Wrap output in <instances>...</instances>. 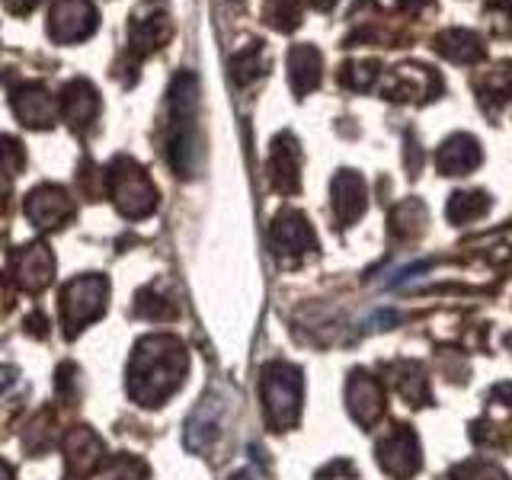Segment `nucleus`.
I'll list each match as a JSON object with an SVG mask.
<instances>
[{
	"label": "nucleus",
	"mask_w": 512,
	"mask_h": 480,
	"mask_svg": "<svg viewBox=\"0 0 512 480\" xmlns=\"http://www.w3.org/2000/svg\"><path fill=\"white\" fill-rule=\"evenodd\" d=\"M480 164V144L471 135H455L442 144L439 151V170L445 176H464Z\"/></svg>",
	"instance_id": "19"
},
{
	"label": "nucleus",
	"mask_w": 512,
	"mask_h": 480,
	"mask_svg": "<svg viewBox=\"0 0 512 480\" xmlns=\"http://www.w3.org/2000/svg\"><path fill=\"white\" fill-rule=\"evenodd\" d=\"M269 183L279 192L298 189V144L292 135H279L269 154Z\"/></svg>",
	"instance_id": "17"
},
{
	"label": "nucleus",
	"mask_w": 512,
	"mask_h": 480,
	"mask_svg": "<svg viewBox=\"0 0 512 480\" xmlns=\"http://www.w3.org/2000/svg\"><path fill=\"white\" fill-rule=\"evenodd\" d=\"M186 368V346L176 336H144L128 365V394L144 407H160L183 384Z\"/></svg>",
	"instance_id": "1"
},
{
	"label": "nucleus",
	"mask_w": 512,
	"mask_h": 480,
	"mask_svg": "<svg viewBox=\"0 0 512 480\" xmlns=\"http://www.w3.org/2000/svg\"><path fill=\"white\" fill-rule=\"evenodd\" d=\"M170 16L164 10V0H141L138 10L132 13V26H128V39H132V52L151 55L154 48H160L170 39Z\"/></svg>",
	"instance_id": "7"
},
{
	"label": "nucleus",
	"mask_w": 512,
	"mask_h": 480,
	"mask_svg": "<svg viewBox=\"0 0 512 480\" xmlns=\"http://www.w3.org/2000/svg\"><path fill=\"white\" fill-rule=\"evenodd\" d=\"M272 247L279 256H304L317 250V237L311 231V224L298 212H285L272 224Z\"/></svg>",
	"instance_id": "13"
},
{
	"label": "nucleus",
	"mask_w": 512,
	"mask_h": 480,
	"mask_svg": "<svg viewBox=\"0 0 512 480\" xmlns=\"http://www.w3.org/2000/svg\"><path fill=\"white\" fill-rule=\"evenodd\" d=\"M333 212L340 224H352L365 212V183L359 173L343 170L333 180Z\"/></svg>",
	"instance_id": "18"
},
{
	"label": "nucleus",
	"mask_w": 512,
	"mask_h": 480,
	"mask_svg": "<svg viewBox=\"0 0 512 480\" xmlns=\"http://www.w3.org/2000/svg\"><path fill=\"white\" fill-rule=\"evenodd\" d=\"M0 480H13V471H10V464L0 461Z\"/></svg>",
	"instance_id": "34"
},
{
	"label": "nucleus",
	"mask_w": 512,
	"mask_h": 480,
	"mask_svg": "<svg viewBox=\"0 0 512 480\" xmlns=\"http://www.w3.org/2000/svg\"><path fill=\"white\" fill-rule=\"evenodd\" d=\"M231 480H253V477H250V474H247V471H240V474H234V477H231Z\"/></svg>",
	"instance_id": "35"
},
{
	"label": "nucleus",
	"mask_w": 512,
	"mask_h": 480,
	"mask_svg": "<svg viewBox=\"0 0 512 480\" xmlns=\"http://www.w3.org/2000/svg\"><path fill=\"white\" fill-rule=\"evenodd\" d=\"M135 314L138 317H148V320H173L176 314V304L167 301L164 295H160V288H141L138 298H135Z\"/></svg>",
	"instance_id": "22"
},
{
	"label": "nucleus",
	"mask_w": 512,
	"mask_h": 480,
	"mask_svg": "<svg viewBox=\"0 0 512 480\" xmlns=\"http://www.w3.org/2000/svg\"><path fill=\"white\" fill-rule=\"evenodd\" d=\"M260 74H263V55H260V45L253 42L234 58V80L237 84H250V80H256Z\"/></svg>",
	"instance_id": "25"
},
{
	"label": "nucleus",
	"mask_w": 512,
	"mask_h": 480,
	"mask_svg": "<svg viewBox=\"0 0 512 480\" xmlns=\"http://www.w3.org/2000/svg\"><path fill=\"white\" fill-rule=\"evenodd\" d=\"M26 215L36 224L39 231H55L64 221L74 218V202L68 199V192L58 186H36L26 196Z\"/></svg>",
	"instance_id": "9"
},
{
	"label": "nucleus",
	"mask_w": 512,
	"mask_h": 480,
	"mask_svg": "<svg viewBox=\"0 0 512 480\" xmlns=\"http://www.w3.org/2000/svg\"><path fill=\"white\" fill-rule=\"evenodd\" d=\"M317 480H359V474L349 461H333L330 468H324L317 474Z\"/></svg>",
	"instance_id": "30"
},
{
	"label": "nucleus",
	"mask_w": 512,
	"mask_h": 480,
	"mask_svg": "<svg viewBox=\"0 0 512 480\" xmlns=\"http://www.w3.org/2000/svg\"><path fill=\"white\" fill-rule=\"evenodd\" d=\"M496 400H506V407H512V384H503V388H496Z\"/></svg>",
	"instance_id": "33"
},
{
	"label": "nucleus",
	"mask_w": 512,
	"mask_h": 480,
	"mask_svg": "<svg viewBox=\"0 0 512 480\" xmlns=\"http://www.w3.org/2000/svg\"><path fill=\"white\" fill-rule=\"evenodd\" d=\"M263 404H266V423L285 432L298 423L301 416V372L295 365L272 362L263 368Z\"/></svg>",
	"instance_id": "4"
},
{
	"label": "nucleus",
	"mask_w": 512,
	"mask_h": 480,
	"mask_svg": "<svg viewBox=\"0 0 512 480\" xmlns=\"http://www.w3.org/2000/svg\"><path fill=\"white\" fill-rule=\"evenodd\" d=\"M42 4V0H4V10L13 16H26Z\"/></svg>",
	"instance_id": "31"
},
{
	"label": "nucleus",
	"mask_w": 512,
	"mask_h": 480,
	"mask_svg": "<svg viewBox=\"0 0 512 480\" xmlns=\"http://www.w3.org/2000/svg\"><path fill=\"white\" fill-rule=\"evenodd\" d=\"M378 464L400 480L420 471V442H416L410 426H394L388 436L378 439Z\"/></svg>",
	"instance_id": "8"
},
{
	"label": "nucleus",
	"mask_w": 512,
	"mask_h": 480,
	"mask_svg": "<svg viewBox=\"0 0 512 480\" xmlns=\"http://www.w3.org/2000/svg\"><path fill=\"white\" fill-rule=\"evenodd\" d=\"M58 109L71 128H87L96 116H100V93L93 90L90 80L77 77L71 84H64V90L58 96Z\"/></svg>",
	"instance_id": "11"
},
{
	"label": "nucleus",
	"mask_w": 512,
	"mask_h": 480,
	"mask_svg": "<svg viewBox=\"0 0 512 480\" xmlns=\"http://www.w3.org/2000/svg\"><path fill=\"white\" fill-rule=\"evenodd\" d=\"M301 20V7L295 0H266V23L276 26L279 32L295 29Z\"/></svg>",
	"instance_id": "24"
},
{
	"label": "nucleus",
	"mask_w": 512,
	"mask_h": 480,
	"mask_svg": "<svg viewBox=\"0 0 512 480\" xmlns=\"http://www.w3.org/2000/svg\"><path fill=\"white\" fill-rule=\"evenodd\" d=\"M439 52L452 61H474V58L484 55V48H480V39L474 36V32L452 29L439 39Z\"/></svg>",
	"instance_id": "21"
},
{
	"label": "nucleus",
	"mask_w": 512,
	"mask_h": 480,
	"mask_svg": "<svg viewBox=\"0 0 512 480\" xmlns=\"http://www.w3.org/2000/svg\"><path fill=\"white\" fill-rule=\"evenodd\" d=\"M288 77H292V87L298 96L314 90L320 84V55L311 45H295L288 52Z\"/></svg>",
	"instance_id": "20"
},
{
	"label": "nucleus",
	"mask_w": 512,
	"mask_h": 480,
	"mask_svg": "<svg viewBox=\"0 0 512 480\" xmlns=\"http://www.w3.org/2000/svg\"><path fill=\"white\" fill-rule=\"evenodd\" d=\"M103 480H148V468H144V461L132 455H119L109 461Z\"/></svg>",
	"instance_id": "26"
},
{
	"label": "nucleus",
	"mask_w": 512,
	"mask_h": 480,
	"mask_svg": "<svg viewBox=\"0 0 512 480\" xmlns=\"http://www.w3.org/2000/svg\"><path fill=\"white\" fill-rule=\"evenodd\" d=\"M199 84L192 74H180L170 87L167 157L180 176H192L199 164Z\"/></svg>",
	"instance_id": "2"
},
{
	"label": "nucleus",
	"mask_w": 512,
	"mask_h": 480,
	"mask_svg": "<svg viewBox=\"0 0 512 480\" xmlns=\"http://www.w3.org/2000/svg\"><path fill=\"white\" fill-rule=\"evenodd\" d=\"M106 186L112 192V202L125 215V218H148L157 208V189L151 183V176L144 173L135 160L116 157L106 167Z\"/></svg>",
	"instance_id": "3"
},
{
	"label": "nucleus",
	"mask_w": 512,
	"mask_h": 480,
	"mask_svg": "<svg viewBox=\"0 0 512 480\" xmlns=\"http://www.w3.org/2000/svg\"><path fill=\"white\" fill-rule=\"evenodd\" d=\"M106 295H109V282L103 276H77L64 285L61 292L64 333L74 336L80 327H87L90 320L100 317L106 311Z\"/></svg>",
	"instance_id": "5"
},
{
	"label": "nucleus",
	"mask_w": 512,
	"mask_h": 480,
	"mask_svg": "<svg viewBox=\"0 0 512 480\" xmlns=\"http://www.w3.org/2000/svg\"><path fill=\"white\" fill-rule=\"evenodd\" d=\"M346 404L349 413L356 416L359 426H372L378 423V416L384 413V397L381 388L375 384V378H368L365 372H356L346 384Z\"/></svg>",
	"instance_id": "15"
},
{
	"label": "nucleus",
	"mask_w": 512,
	"mask_h": 480,
	"mask_svg": "<svg viewBox=\"0 0 512 480\" xmlns=\"http://www.w3.org/2000/svg\"><path fill=\"white\" fill-rule=\"evenodd\" d=\"M26 167V151H23V144L10 138V135H0V173H23Z\"/></svg>",
	"instance_id": "27"
},
{
	"label": "nucleus",
	"mask_w": 512,
	"mask_h": 480,
	"mask_svg": "<svg viewBox=\"0 0 512 480\" xmlns=\"http://www.w3.org/2000/svg\"><path fill=\"white\" fill-rule=\"evenodd\" d=\"M487 196L484 192H458V196L448 202V218H452L455 224H468L474 218H480L487 212Z\"/></svg>",
	"instance_id": "23"
},
{
	"label": "nucleus",
	"mask_w": 512,
	"mask_h": 480,
	"mask_svg": "<svg viewBox=\"0 0 512 480\" xmlns=\"http://www.w3.org/2000/svg\"><path fill=\"white\" fill-rule=\"evenodd\" d=\"M16 119L29 128H52L58 122V100L42 84H23L10 96Z\"/></svg>",
	"instance_id": "10"
},
{
	"label": "nucleus",
	"mask_w": 512,
	"mask_h": 480,
	"mask_svg": "<svg viewBox=\"0 0 512 480\" xmlns=\"http://www.w3.org/2000/svg\"><path fill=\"white\" fill-rule=\"evenodd\" d=\"M458 480H506L500 468H493V464L480 461V464H464L458 471Z\"/></svg>",
	"instance_id": "28"
},
{
	"label": "nucleus",
	"mask_w": 512,
	"mask_h": 480,
	"mask_svg": "<svg viewBox=\"0 0 512 480\" xmlns=\"http://www.w3.org/2000/svg\"><path fill=\"white\" fill-rule=\"evenodd\" d=\"M100 461H103V442L90 429L80 426L64 436V471H68V480H84Z\"/></svg>",
	"instance_id": "12"
},
{
	"label": "nucleus",
	"mask_w": 512,
	"mask_h": 480,
	"mask_svg": "<svg viewBox=\"0 0 512 480\" xmlns=\"http://www.w3.org/2000/svg\"><path fill=\"white\" fill-rule=\"evenodd\" d=\"M13 272H16V282H20L26 292L36 295L52 282L55 260H52V253H48V247L29 244L20 253H13Z\"/></svg>",
	"instance_id": "14"
},
{
	"label": "nucleus",
	"mask_w": 512,
	"mask_h": 480,
	"mask_svg": "<svg viewBox=\"0 0 512 480\" xmlns=\"http://www.w3.org/2000/svg\"><path fill=\"white\" fill-rule=\"evenodd\" d=\"M26 330H29V333H36V336H45V333H48V327H45L42 314H32V317L26 320Z\"/></svg>",
	"instance_id": "32"
},
{
	"label": "nucleus",
	"mask_w": 512,
	"mask_h": 480,
	"mask_svg": "<svg viewBox=\"0 0 512 480\" xmlns=\"http://www.w3.org/2000/svg\"><path fill=\"white\" fill-rule=\"evenodd\" d=\"M100 23V13L90 0H55L48 13V36L55 42H80L90 39Z\"/></svg>",
	"instance_id": "6"
},
{
	"label": "nucleus",
	"mask_w": 512,
	"mask_h": 480,
	"mask_svg": "<svg viewBox=\"0 0 512 480\" xmlns=\"http://www.w3.org/2000/svg\"><path fill=\"white\" fill-rule=\"evenodd\" d=\"M221 426H224V404L218 397L202 400V407L189 416L186 426V442L196 452H208L218 439H221Z\"/></svg>",
	"instance_id": "16"
},
{
	"label": "nucleus",
	"mask_w": 512,
	"mask_h": 480,
	"mask_svg": "<svg viewBox=\"0 0 512 480\" xmlns=\"http://www.w3.org/2000/svg\"><path fill=\"white\" fill-rule=\"evenodd\" d=\"M343 71H349V74H343V84L346 87H356V90H362V87H368V80H375V64H346Z\"/></svg>",
	"instance_id": "29"
}]
</instances>
